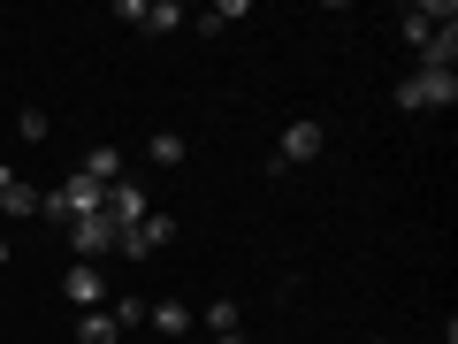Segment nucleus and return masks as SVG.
<instances>
[{
    "mask_svg": "<svg viewBox=\"0 0 458 344\" xmlns=\"http://www.w3.org/2000/svg\"><path fill=\"white\" fill-rule=\"evenodd\" d=\"M0 214H38V184H23L8 161H0Z\"/></svg>",
    "mask_w": 458,
    "mask_h": 344,
    "instance_id": "11",
    "label": "nucleus"
},
{
    "mask_svg": "<svg viewBox=\"0 0 458 344\" xmlns=\"http://www.w3.org/2000/svg\"><path fill=\"white\" fill-rule=\"evenodd\" d=\"M313 153H321V123H313V115H298L291 131H283V146H276V161H267V176H283V168H306Z\"/></svg>",
    "mask_w": 458,
    "mask_h": 344,
    "instance_id": "6",
    "label": "nucleus"
},
{
    "mask_svg": "<svg viewBox=\"0 0 458 344\" xmlns=\"http://www.w3.org/2000/svg\"><path fill=\"white\" fill-rule=\"evenodd\" d=\"M207 329H214V337H237V298H214V306H207Z\"/></svg>",
    "mask_w": 458,
    "mask_h": 344,
    "instance_id": "17",
    "label": "nucleus"
},
{
    "mask_svg": "<svg viewBox=\"0 0 458 344\" xmlns=\"http://www.w3.org/2000/svg\"><path fill=\"white\" fill-rule=\"evenodd\" d=\"M237 16H245V0H214V8H199V31H229V23H237Z\"/></svg>",
    "mask_w": 458,
    "mask_h": 344,
    "instance_id": "16",
    "label": "nucleus"
},
{
    "mask_svg": "<svg viewBox=\"0 0 458 344\" xmlns=\"http://www.w3.org/2000/svg\"><path fill=\"white\" fill-rule=\"evenodd\" d=\"M146 329H153L161 344H183V337L199 329V314L183 306V298H153V306H146Z\"/></svg>",
    "mask_w": 458,
    "mask_h": 344,
    "instance_id": "7",
    "label": "nucleus"
},
{
    "mask_svg": "<svg viewBox=\"0 0 458 344\" xmlns=\"http://www.w3.org/2000/svg\"><path fill=\"white\" fill-rule=\"evenodd\" d=\"M77 176H92L99 192H107V184H123V146H92V153H84V168H77Z\"/></svg>",
    "mask_w": 458,
    "mask_h": 344,
    "instance_id": "12",
    "label": "nucleus"
},
{
    "mask_svg": "<svg viewBox=\"0 0 458 344\" xmlns=\"http://www.w3.org/2000/svg\"><path fill=\"white\" fill-rule=\"evenodd\" d=\"M183 153H191V138H183V131H153L146 138V161L153 168H183Z\"/></svg>",
    "mask_w": 458,
    "mask_h": 344,
    "instance_id": "13",
    "label": "nucleus"
},
{
    "mask_svg": "<svg viewBox=\"0 0 458 344\" xmlns=\"http://www.w3.org/2000/svg\"><path fill=\"white\" fill-rule=\"evenodd\" d=\"M405 39H412V54H420V69H451L458 62V8L451 0H420V8H405Z\"/></svg>",
    "mask_w": 458,
    "mask_h": 344,
    "instance_id": "1",
    "label": "nucleus"
},
{
    "mask_svg": "<svg viewBox=\"0 0 458 344\" xmlns=\"http://www.w3.org/2000/svg\"><path fill=\"white\" fill-rule=\"evenodd\" d=\"M16 131H23V138H31V146H38V138H47L54 123H47V108H23V115H16Z\"/></svg>",
    "mask_w": 458,
    "mask_h": 344,
    "instance_id": "18",
    "label": "nucleus"
},
{
    "mask_svg": "<svg viewBox=\"0 0 458 344\" xmlns=\"http://www.w3.org/2000/svg\"><path fill=\"white\" fill-rule=\"evenodd\" d=\"M176 237H183V229H176V214H168V207H153L138 229H123V237H114V253H123V261H153V253H168Z\"/></svg>",
    "mask_w": 458,
    "mask_h": 344,
    "instance_id": "3",
    "label": "nucleus"
},
{
    "mask_svg": "<svg viewBox=\"0 0 458 344\" xmlns=\"http://www.w3.org/2000/svg\"><path fill=\"white\" fill-rule=\"evenodd\" d=\"M0 268H8V237H0Z\"/></svg>",
    "mask_w": 458,
    "mask_h": 344,
    "instance_id": "19",
    "label": "nucleus"
},
{
    "mask_svg": "<svg viewBox=\"0 0 458 344\" xmlns=\"http://www.w3.org/2000/svg\"><path fill=\"white\" fill-rule=\"evenodd\" d=\"M214 344H245V337H214Z\"/></svg>",
    "mask_w": 458,
    "mask_h": 344,
    "instance_id": "20",
    "label": "nucleus"
},
{
    "mask_svg": "<svg viewBox=\"0 0 458 344\" xmlns=\"http://www.w3.org/2000/svg\"><path fill=\"white\" fill-rule=\"evenodd\" d=\"M114 237H123V229H114L107 214H92V222H77V229H69V245H77L84 261H99V253H114Z\"/></svg>",
    "mask_w": 458,
    "mask_h": 344,
    "instance_id": "10",
    "label": "nucleus"
},
{
    "mask_svg": "<svg viewBox=\"0 0 458 344\" xmlns=\"http://www.w3.org/2000/svg\"><path fill=\"white\" fill-rule=\"evenodd\" d=\"M451 99H458V69H412V77L397 84V108H412V115L420 108H451Z\"/></svg>",
    "mask_w": 458,
    "mask_h": 344,
    "instance_id": "4",
    "label": "nucleus"
},
{
    "mask_svg": "<svg viewBox=\"0 0 458 344\" xmlns=\"http://www.w3.org/2000/svg\"><path fill=\"white\" fill-rule=\"evenodd\" d=\"M99 214H107L114 229H138V222H146V214H153V199L138 192L131 176H123V184H107V207H99Z\"/></svg>",
    "mask_w": 458,
    "mask_h": 344,
    "instance_id": "8",
    "label": "nucleus"
},
{
    "mask_svg": "<svg viewBox=\"0 0 458 344\" xmlns=\"http://www.w3.org/2000/svg\"><path fill=\"white\" fill-rule=\"evenodd\" d=\"M99 207H107V192H99L92 176H77V168H69V184H54V192H38V214H47V222H62V229L92 222Z\"/></svg>",
    "mask_w": 458,
    "mask_h": 344,
    "instance_id": "2",
    "label": "nucleus"
},
{
    "mask_svg": "<svg viewBox=\"0 0 458 344\" xmlns=\"http://www.w3.org/2000/svg\"><path fill=\"white\" fill-rule=\"evenodd\" d=\"M77 344H123V329H114V314H107V306L77 314Z\"/></svg>",
    "mask_w": 458,
    "mask_h": 344,
    "instance_id": "14",
    "label": "nucleus"
},
{
    "mask_svg": "<svg viewBox=\"0 0 458 344\" xmlns=\"http://www.w3.org/2000/svg\"><path fill=\"white\" fill-rule=\"evenodd\" d=\"M107 314H114V329H123V337H138V329H146V298H138V291H114Z\"/></svg>",
    "mask_w": 458,
    "mask_h": 344,
    "instance_id": "15",
    "label": "nucleus"
},
{
    "mask_svg": "<svg viewBox=\"0 0 458 344\" xmlns=\"http://www.w3.org/2000/svg\"><path fill=\"white\" fill-rule=\"evenodd\" d=\"M62 291H69V306H77V314H92V306H107V276H99V268H69V276H62Z\"/></svg>",
    "mask_w": 458,
    "mask_h": 344,
    "instance_id": "9",
    "label": "nucleus"
},
{
    "mask_svg": "<svg viewBox=\"0 0 458 344\" xmlns=\"http://www.w3.org/2000/svg\"><path fill=\"white\" fill-rule=\"evenodd\" d=\"M114 16H123V23H138L146 39H161V31H183V23H191V16L176 8V0H114Z\"/></svg>",
    "mask_w": 458,
    "mask_h": 344,
    "instance_id": "5",
    "label": "nucleus"
}]
</instances>
